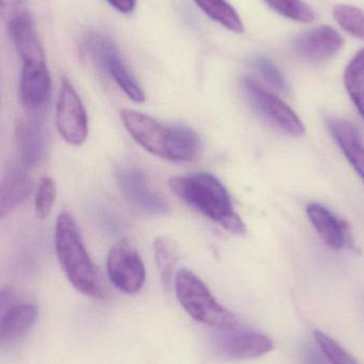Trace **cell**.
Returning <instances> with one entry per match:
<instances>
[{
    "label": "cell",
    "mask_w": 364,
    "mask_h": 364,
    "mask_svg": "<svg viewBox=\"0 0 364 364\" xmlns=\"http://www.w3.org/2000/svg\"><path fill=\"white\" fill-rule=\"evenodd\" d=\"M343 80L346 91L364 119V48L346 66Z\"/></svg>",
    "instance_id": "44dd1931"
},
{
    "label": "cell",
    "mask_w": 364,
    "mask_h": 364,
    "mask_svg": "<svg viewBox=\"0 0 364 364\" xmlns=\"http://www.w3.org/2000/svg\"><path fill=\"white\" fill-rule=\"evenodd\" d=\"M314 336L318 348L331 364H360L346 348H342L326 333L316 331Z\"/></svg>",
    "instance_id": "d4e9b609"
},
{
    "label": "cell",
    "mask_w": 364,
    "mask_h": 364,
    "mask_svg": "<svg viewBox=\"0 0 364 364\" xmlns=\"http://www.w3.org/2000/svg\"><path fill=\"white\" fill-rule=\"evenodd\" d=\"M122 121L130 136L143 149L161 159L193 162L203 149L200 136L186 126H166L134 110H122Z\"/></svg>",
    "instance_id": "6da1fadb"
},
{
    "label": "cell",
    "mask_w": 364,
    "mask_h": 364,
    "mask_svg": "<svg viewBox=\"0 0 364 364\" xmlns=\"http://www.w3.org/2000/svg\"><path fill=\"white\" fill-rule=\"evenodd\" d=\"M257 70L261 75L265 82L269 83L274 89L279 92L288 91L286 79L280 72L279 68L275 65L273 61L269 58L259 57L255 61Z\"/></svg>",
    "instance_id": "484cf974"
},
{
    "label": "cell",
    "mask_w": 364,
    "mask_h": 364,
    "mask_svg": "<svg viewBox=\"0 0 364 364\" xmlns=\"http://www.w3.org/2000/svg\"><path fill=\"white\" fill-rule=\"evenodd\" d=\"M27 12L23 0H0V16L6 25Z\"/></svg>",
    "instance_id": "4316f807"
},
{
    "label": "cell",
    "mask_w": 364,
    "mask_h": 364,
    "mask_svg": "<svg viewBox=\"0 0 364 364\" xmlns=\"http://www.w3.org/2000/svg\"><path fill=\"white\" fill-rule=\"evenodd\" d=\"M172 192L199 213L218 223L233 235H243L246 226L233 208L228 191L209 173H193L168 181Z\"/></svg>",
    "instance_id": "7a4b0ae2"
},
{
    "label": "cell",
    "mask_w": 364,
    "mask_h": 364,
    "mask_svg": "<svg viewBox=\"0 0 364 364\" xmlns=\"http://www.w3.org/2000/svg\"><path fill=\"white\" fill-rule=\"evenodd\" d=\"M38 318V308L36 305H13L0 321V348L16 343L34 326Z\"/></svg>",
    "instance_id": "ac0fdd59"
},
{
    "label": "cell",
    "mask_w": 364,
    "mask_h": 364,
    "mask_svg": "<svg viewBox=\"0 0 364 364\" xmlns=\"http://www.w3.org/2000/svg\"><path fill=\"white\" fill-rule=\"evenodd\" d=\"M90 47L98 63L112 77L122 91H124L132 102L138 104L144 102V91L126 65L114 41L109 36L98 34L90 41Z\"/></svg>",
    "instance_id": "ba28073f"
},
{
    "label": "cell",
    "mask_w": 364,
    "mask_h": 364,
    "mask_svg": "<svg viewBox=\"0 0 364 364\" xmlns=\"http://www.w3.org/2000/svg\"><path fill=\"white\" fill-rule=\"evenodd\" d=\"M121 192L136 209L149 215H168L170 205L157 193L154 192L147 182L144 173L138 168H123L117 173Z\"/></svg>",
    "instance_id": "8fae6325"
},
{
    "label": "cell",
    "mask_w": 364,
    "mask_h": 364,
    "mask_svg": "<svg viewBox=\"0 0 364 364\" xmlns=\"http://www.w3.org/2000/svg\"><path fill=\"white\" fill-rule=\"evenodd\" d=\"M6 26L23 63L46 62L42 43L29 13H26Z\"/></svg>",
    "instance_id": "e0dca14e"
},
{
    "label": "cell",
    "mask_w": 364,
    "mask_h": 364,
    "mask_svg": "<svg viewBox=\"0 0 364 364\" xmlns=\"http://www.w3.org/2000/svg\"><path fill=\"white\" fill-rule=\"evenodd\" d=\"M34 183L29 168L21 161L9 162L0 181V220L12 213L33 192Z\"/></svg>",
    "instance_id": "5bb4252c"
},
{
    "label": "cell",
    "mask_w": 364,
    "mask_h": 364,
    "mask_svg": "<svg viewBox=\"0 0 364 364\" xmlns=\"http://www.w3.org/2000/svg\"><path fill=\"white\" fill-rule=\"evenodd\" d=\"M307 214L325 244L336 250L346 247L348 237V225L341 218L318 203L308 205Z\"/></svg>",
    "instance_id": "9a60e30c"
},
{
    "label": "cell",
    "mask_w": 364,
    "mask_h": 364,
    "mask_svg": "<svg viewBox=\"0 0 364 364\" xmlns=\"http://www.w3.org/2000/svg\"><path fill=\"white\" fill-rule=\"evenodd\" d=\"M243 85L252 106L265 121L289 136L294 138L304 136L303 122L286 102L265 90L252 77H245Z\"/></svg>",
    "instance_id": "5b68a950"
},
{
    "label": "cell",
    "mask_w": 364,
    "mask_h": 364,
    "mask_svg": "<svg viewBox=\"0 0 364 364\" xmlns=\"http://www.w3.org/2000/svg\"><path fill=\"white\" fill-rule=\"evenodd\" d=\"M338 25L354 38L364 41V10L350 4H338L333 9Z\"/></svg>",
    "instance_id": "7402d4cb"
},
{
    "label": "cell",
    "mask_w": 364,
    "mask_h": 364,
    "mask_svg": "<svg viewBox=\"0 0 364 364\" xmlns=\"http://www.w3.org/2000/svg\"><path fill=\"white\" fill-rule=\"evenodd\" d=\"M55 248L58 260L72 286L92 299H105L107 288L85 244L75 218L68 212L58 216L55 229Z\"/></svg>",
    "instance_id": "3957f363"
},
{
    "label": "cell",
    "mask_w": 364,
    "mask_h": 364,
    "mask_svg": "<svg viewBox=\"0 0 364 364\" xmlns=\"http://www.w3.org/2000/svg\"><path fill=\"white\" fill-rule=\"evenodd\" d=\"M115 10L123 14H129L136 6V0H107Z\"/></svg>",
    "instance_id": "f1b7e54d"
},
{
    "label": "cell",
    "mask_w": 364,
    "mask_h": 364,
    "mask_svg": "<svg viewBox=\"0 0 364 364\" xmlns=\"http://www.w3.org/2000/svg\"><path fill=\"white\" fill-rule=\"evenodd\" d=\"M58 132L68 144L79 146L87 140L89 121L80 96L68 78H63L55 107Z\"/></svg>",
    "instance_id": "8992f818"
},
{
    "label": "cell",
    "mask_w": 364,
    "mask_h": 364,
    "mask_svg": "<svg viewBox=\"0 0 364 364\" xmlns=\"http://www.w3.org/2000/svg\"><path fill=\"white\" fill-rule=\"evenodd\" d=\"M174 282L177 299L193 320L218 331L237 327L235 314L216 301L207 284L196 274L188 269H179Z\"/></svg>",
    "instance_id": "277c9868"
},
{
    "label": "cell",
    "mask_w": 364,
    "mask_h": 364,
    "mask_svg": "<svg viewBox=\"0 0 364 364\" xmlns=\"http://www.w3.org/2000/svg\"><path fill=\"white\" fill-rule=\"evenodd\" d=\"M327 125L338 146L364 182V144L358 130L350 122L333 117L327 121Z\"/></svg>",
    "instance_id": "2e32d148"
},
{
    "label": "cell",
    "mask_w": 364,
    "mask_h": 364,
    "mask_svg": "<svg viewBox=\"0 0 364 364\" xmlns=\"http://www.w3.org/2000/svg\"><path fill=\"white\" fill-rule=\"evenodd\" d=\"M263 1L277 14L291 21L309 23L316 18V14L311 6L303 0H263Z\"/></svg>",
    "instance_id": "603a6c76"
},
{
    "label": "cell",
    "mask_w": 364,
    "mask_h": 364,
    "mask_svg": "<svg viewBox=\"0 0 364 364\" xmlns=\"http://www.w3.org/2000/svg\"><path fill=\"white\" fill-rule=\"evenodd\" d=\"M343 44V38L337 30L320 26L297 36L293 42V50L304 61L320 63L335 57Z\"/></svg>",
    "instance_id": "4fadbf2b"
},
{
    "label": "cell",
    "mask_w": 364,
    "mask_h": 364,
    "mask_svg": "<svg viewBox=\"0 0 364 364\" xmlns=\"http://www.w3.org/2000/svg\"><path fill=\"white\" fill-rule=\"evenodd\" d=\"M53 82L46 62L23 63L19 79V102L25 112L48 111Z\"/></svg>",
    "instance_id": "30bf717a"
},
{
    "label": "cell",
    "mask_w": 364,
    "mask_h": 364,
    "mask_svg": "<svg viewBox=\"0 0 364 364\" xmlns=\"http://www.w3.org/2000/svg\"><path fill=\"white\" fill-rule=\"evenodd\" d=\"M107 272L113 286L126 294L138 293L146 279L144 263L127 240H122L109 250Z\"/></svg>",
    "instance_id": "52a82bcc"
},
{
    "label": "cell",
    "mask_w": 364,
    "mask_h": 364,
    "mask_svg": "<svg viewBox=\"0 0 364 364\" xmlns=\"http://www.w3.org/2000/svg\"><path fill=\"white\" fill-rule=\"evenodd\" d=\"M47 112H25L15 122V142L19 158L29 170L40 164L46 151Z\"/></svg>",
    "instance_id": "9c48e42d"
},
{
    "label": "cell",
    "mask_w": 364,
    "mask_h": 364,
    "mask_svg": "<svg viewBox=\"0 0 364 364\" xmlns=\"http://www.w3.org/2000/svg\"><path fill=\"white\" fill-rule=\"evenodd\" d=\"M57 198V183L51 177L45 176L38 181L34 196V211L38 220H45L51 213Z\"/></svg>",
    "instance_id": "cb8c5ba5"
},
{
    "label": "cell",
    "mask_w": 364,
    "mask_h": 364,
    "mask_svg": "<svg viewBox=\"0 0 364 364\" xmlns=\"http://www.w3.org/2000/svg\"><path fill=\"white\" fill-rule=\"evenodd\" d=\"M220 331L216 337V350L231 360L259 358L274 348L273 341L257 331H239L235 328Z\"/></svg>",
    "instance_id": "7c38bea8"
},
{
    "label": "cell",
    "mask_w": 364,
    "mask_h": 364,
    "mask_svg": "<svg viewBox=\"0 0 364 364\" xmlns=\"http://www.w3.org/2000/svg\"><path fill=\"white\" fill-rule=\"evenodd\" d=\"M196 6L215 23L229 31L241 34L245 31L243 21L232 4L227 0H193Z\"/></svg>",
    "instance_id": "d6986e66"
},
{
    "label": "cell",
    "mask_w": 364,
    "mask_h": 364,
    "mask_svg": "<svg viewBox=\"0 0 364 364\" xmlns=\"http://www.w3.org/2000/svg\"><path fill=\"white\" fill-rule=\"evenodd\" d=\"M16 294L15 291L10 287L0 289V321L4 318L8 310L15 305Z\"/></svg>",
    "instance_id": "83f0119b"
},
{
    "label": "cell",
    "mask_w": 364,
    "mask_h": 364,
    "mask_svg": "<svg viewBox=\"0 0 364 364\" xmlns=\"http://www.w3.org/2000/svg\"><path fill=\"white\" fill-rule=\"evenodd\" d=\"M154 254L164 287L170 288L176 276L179 261V250L172 240L159 237L154 242Z\"/></svg>",
    "instance_id": "ffe728a7"
}]
</instances>
